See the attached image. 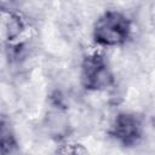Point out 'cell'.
Listing matches in <instances>:
<instances>
[{
  "mask_svg": "<svg viewBox=\"0 0 155 155\" xmlns=\"http://www.w3.org/2000/svg\"><path fill=\"white\" fill-rule=\"evenodd\" d=\"M132 23L130 18L116 10L103 12L93 24L92 38L98 46L116 47L124 45L131 36Z\"/></svg>",
  "mask_w": 155,
  "mask_h": 155,
  "instance_id": "obj_1",
  "label": "cell"
},
{
  "mask_svg": "<svg viewBox=\"0 0 155 155\" xmlns=\"http://www.w3.org/2000/svg\"><path fill=\"white\" fill-rule=\"evenodd\" d=\"M80 82L87 91H104L114 85L113 71L104 58L98 52H92L84 57L80 67Z\"/></svg>",
  "mask_w": 155,
  "mask_h": 155,
  "instance_id": "obj_2",
  "label": "cell"
},
{
  "mask_svg": "<svg viewBox=\"0 0 155 155\" xmlns=\"http://www.w3.org/2000/svg\"><path fill=\"white\" fill-rule=\"evenodd\" d=\"M110 136L125 147L134 145L143 136V121L132 113H119L110 126Z\"/></svg>",
  "mask_w": 155,
  "mask_h": 155,
  "instance_id": "obj_3",
  "label": "cell"
},
{
  "mask_svg": "<svg viewBox=\"0 0 155 155\" xmlns=\"http://www.w3.org/2000/svg\"><path fill=\"white\" fill-rule=\"evenodd\" d=\"M4 31L6 34V38L8 41L16 40L18 36H21L22 31L24 30V23L22 18L13 12L8 13V18L4 21Z\"/></svg>",
  "mask_w": 155,
  "mask_h": 155,
  "instance_id": "obj_4",
  "label": "cell"
},
{
  "mask_svg": "<svg viewBox=\"0 0 155 155\" xmlns=\"http://www.w3.org/2000/svg\"><path fill=\"white\" fill-rule=\"evenodd\" d=\"M1 138H0V149L1 155H11L17 148V142L13 136V132L8 124H6L5 119L1 121Z\"/></svg>",
  "mask_w": 155,
  "mask_h": 155,
  "instance_id": "obj_5",
  "label": "cell"
},
{
  "mask_svg": "<svg viewBox=\"0 0 155 155\" xmlns=\"http://www.w3.org/2000/svg\"><path fill=\"white\" fill-rule=\"evenodd\" d=\"M58 155H86V153L78 144H65L59 149Z\"/></svg>",
  "mask_w": 155,
  "mask_h": 155,
  "instance_id": "obj_6",
  "label": "cell"
}]
</instances>
